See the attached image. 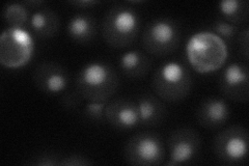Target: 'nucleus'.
I'll use <instances>...</instances> for the list:
<instances>
[{
  "instance_id": "nucleus-1",
  "label": "nucleus",
  "mask_w": 249,
  "mask_h": 166,
  "mask_svg": "<svg viewBox=\"0 0 249 166\" xmlns=\"http://www.w3.org/2000/svg\"><path fill=\"white\" fill-rule=\"evenodd\" d=\"M120 78L111 64L92 60L84 65L76 78V90L85 101L107 102L115 94Z\"/></svg>"
},
{
  "instance_id": "nucleus-2",
  "label": "nucleus",
  "mask_w": 249,
  "mask_h": 166,
  "mask_svg": "<svg viewBox=\"0 0 249 166\" xmlns=\"http://www.w3.org/2000/svg\"><path fill=\"white\" fill-rule=\"evenodd\" d=\"M142 19L134 7L115 4L109 9L102 21L101 33L105 43L113 49L132 46L139 36Z\"/></svg>"
},
{
  "instance_id": "nucleus-3",
  "label": "nucleus",
  "mask_w": 249,
  "mask_h": 166,
  "mask_svg": "<svg viewBox=\"0 0 249 166\" xmlns=\"http://www.w3.org/2000/svg\"><path fill=\"white\" fill-rule=\"evenodd\" d=\"M186 56L196 72L212 73L220 70L227 61L228 45L211 31H199L187 43Z\"/></svg>"
},
{
  "instance_id": "nucleus-4",
  "label": "nucleus",
  "mask_w": 249,
  "mask_h": 166,
  "mask_svg": "<svg viewBox=\"0 0 249 166\" xmlns=\"http://www.w3.org/2000/svg\"><path fill=\"white\" fill-rule=\"evenodd\" d=\"M193 79L189 68L181 60L164 61L155 71L152 86L157 97L166 103H178L191 92Z\"/></svg>"
},
{
  "instance_id": "nucleus-5",
  "label": "nucleus",
  "mask_w": 249,
  "mask_h": 166,
  "mask_svg": "<svg viewBox=\"0 0 249 166\" xmlns=\"http://www.w3.org/2000/svg\"><path fill=\"white\" fill-rule=\"evenodd\" d=\"M182 29L169 17H158L149 22L142 35V45L146 53L154 56L173 54L181 44Z\"/></svg>"
},
{
  "instance_id": "nucleus-6",
  "label": "nucleus",
  "mask_w": 249,
  "mask_h": 166,
  "mask_svg": "<svg viewBox=\"0 0 249 166\" xmlns=\"http://www.w3.org/2000/svg\"><path fill=\"white\" fill-rule=\"evenodd\" d=\"M165 145L159 134L138 132L131 136L124 148V159L134 166L161 165L165 159Z\"/></svg>"
},
{
  "instance_id": "nucleus-7",
  "label": "nucleus",
  "mask_w": 249,
  "mask_h": 166,
  "mask_svg": "<svg viewBox=\"0 0 249 166\" xmlns=\"http://www.w3.org/2000/svg\"><path fill=\"white\" fill-rule=\"evenodd\" d=\"M35 53L33 35L24 28L7 27L0 37V62L6 69L17 70L28 65Z\"/></svg>"
},
{
  "instance_id": "nucleus-8",
  "label": "nucleus",
  "mask_w": 249,
  "mask_h": 166,
  "mask_svg": "<svg viewBox=\"0 0 249 166\" xmlns=\"http://www.w3.org/2000/svg\"><path fill=\"white\" fill-rule=\"evenodd\" d=\"M249 134L246 128L235 125L215 136L213 151L217 159L227 165L243 164L248 157Z\"/></svg>"
},
{
  "instance_id": "nucleus-9",
  "label": "nucleus",
  "mask_w": 249,
  "mask_h": 166,
  "mask_svg": "<svg viewBox=\"0 0 249 166\" xmlns=\"http://www.w3.org/2000/svg\"><path fill=\"white\" fill-rule=\"evenodd\" d=\"M201 138L196 130L178 128L170 133L167 139L169 160L167 166L185 165L191 163L199 154Z\"/></svg>"
},
{
  "instance_id": "nucleus-10",
  "label": "nucleus",
  "mask_w": 249,
  "mask_h": 166,
  "mask_svg": "<svg viewBox=\"0 0 249 166\" xmlns=\"http://www.w3.org/2000/svg\"><path fill=\"white\" fill-rule=\"evenodd\" d=\"M219 91L224 99L236 103L248 102L249 71L247 62H231L223 69L219 78Z\"/></svg>"
},
{
  "instance_id": "nucleus-11",
  "label": "nucleus",
  "mask_w": 249,
  "mask_h": 166,
  "mask_svg": "<svg viewBox=\"0 0 249 166\" xmlns=\"http://www.w3.org/2000/svg\"><path fill=\"white\" fill-rule=\"evenodd\" d=\"M33 81L40 92L56 96L67 91L70 76L64 66L54 61H44L35 68Z\"/></svg>"
},
{
  "instance_id": "nucleus-12",
  "label": "nucleus",
  "mask_w": 249,
  "mask_h": 166,
  "mask_svg": "<svg viewBox=\"0 0 249 166\" xmlns=\"http://www.w3.org/2000/svg\"><path fill=\"white\" fill-rule=\"evenodd\" d=\"M106 123L119 131L139 127V113L136 101L128 98H114L107 101L105 107Z\"/></svg>"
},
{
  "instance_id": "nucleus-13",
  "label": "nucleus",
  "mask_w": 249,
  "mask_h": 166,
  "mask_svg": "<svg viewBox=\"0 0 249 166\" xmlns=\"http://www.w3.org/2000/svg\"><path fill=\"white\" fill-rule=\"evenodd\" d=\"M231 110L228 102L220 97H208L200 102L196 109V121L200 127L216 130L228 123Z\"/></svg>"
},
{
  "instance_id": "nucleus-14",
  "label": "nucleus",
  "mask_w": 249,
  "mask_h": 166,
  "mask_svg": "<svg viewBox=\"0 0 249 166\" xmlns=\"http://www.w3.org/2000/svg\"><path fill=\"white\" fill-rule=\"evenodd\" d=\"M136 104L139 113V127H158L167 117V108L159 97L153 93H142L137 97Z\"/></svg>"
},
{
  "instance_id": "nucleus-15",
  "label": "nucleus",
  "mask_w": 249,
  "mask_h": 166,
  "mask_svg": "<svg viewBox=\"0 0 249 166\" xmlns=\"http://www.w3.org/2000/svg\"><path fill=\"white\" fill-rule=\"evenodd\" d=\"M67 34L75 43L89 45L95 41L98 36L97 20L89 13L76 14L68 22Z\"/></svg>"
},
{
  "instance_id": "nucleus-16",
  "label": "nucleus",
  "mask_w": 249,
  "mask_h": 166,
  "mask_svg": "<svg viewBox=\"0 0 249 166\" xmlns=\"http://www.w3.org/2000/svg\"><path fill=\"white\" fill-rule=\"evenodd\" d=\"M28 25L31 35L40 39H48L57 35L60 27V19L53 10L42 7L30 15Z\"/></svg>"
},
{
  "instance_id": "nucleus-17",
  "label": "nucleus",
  "mask_w": 249,
  "mask_h": 166,
  "mask_svg": "<svg viewBox=\"0 0 249 166\" xmlns=\"http://www.w3.org/2000/svg\"><path fill=\"white\" fill-rule=\"evenodd\" d=\"M152 58L139 50H128L124 52L119 61L123 75L130 79H142L151 71Z\"/></svg>"
},
{
  "instance_id": "nucleus-18",
  "label": "nucleus",
  "mask_w": 249,
  "mask_h": 166,
  "mask_svg": "<svg viewBox=\"0 0 249 166\" xmlns=\"http://www.w3.org/2000/svg\"><path fill=\"white\" fill-rule=\"evenodd\" d=\"M218 11L222 20L239 27L248 20L249 3L247 0H222L218 4Z\"/></svg>"
},
{
  "instance_id": "nucleus-19",
  "label": "nucleus",
  "mask_w": 249,
  "mask_h": 166,
  "mask_svg": "<svg viewBox=\"0 0 249 166\" xmlns=\"http://www.w3.org/2000/svg\"><path fill=\"white\" fill-rule=\"evenodd\" d=\"M3 20L9 27L23 28L29 22L28 9L22 2H13L4 5L3 9Z\"/></svg>"
},
{
  "instance_id": "nucleus-20",
  "label": "nucleus",
  "mask_w": 249,
  "mask_h": 166,
  "mask_svg": "<svg viewBox=\"0 0 249 166\" xmlns=\"http://www.w3.org/2000/svg\"><path fill=\"white\" fill-rule=\"evenodd\" d=\"M211 33L216 35L218 37H220L229 46L235 43L239 34V27L222 19H218L212 24Z\"/></svg>"
},
{
  "instance_id": "nucleus-21",
  "label": "nucleus",
  "mask_w": 249,
  "mask_h": 166,
  "mask_svg": "<svg viewBox=\"0 0 249 166\" xmlns=\"http://www.w3.org/2000/svg\"><path fill=\"white\" fill-rule=\"evenodd\" d=\"M107 102H89L88 101L84 106L83 114L84 117L93 124H104L105 118V107Z\"/></svg>"
},
{
  "instance_id": "nucleus-22",
  "label": "nucleus",
  "mask_w": 249,
  "mask_h": 166,
  "mask_svg": "<svg viewBox=\"0 0 249 166\" xmlns=\"http://www.w3.org/2000/svg\"><path fill=\"white\" fill-rule=\"evenodd\" d=\"M61 157L52 152H43L35 156L30 161L26 162L28 165L34 166H56L59 165Z\"/></svg>"
},
{
  "instance_id": "nucleus-23",
  "label": "nucleus",
  "mask_w": 249,
  "mask_h": 166,
  "mask_svg": "<svg viewBox=\"0 0 249 166\" xmlns=\"http://www.w3.org/2000/svg\"><path fill=\"white\" fill-rule=\"evenodd\" d=\"M82 96L76 89L72 91H66L60 99V105L66 110H75L81 105Z\"/></svg>"
},
{
  "instance_id": "nucleus-24",
  "label": "nucleus",
  "mask_w": 249,
  "mask_h": 166,
  "mask_svg": "<svg viewBox=\"0 0 249 166\" xmlns=\"http://www.w3.org/2000/svg\"><path fill=\"white\" fill-rule=\"evenodd\" d=\"M93 164V161L89 157L80 154H71L61 157L59 165L61 166H89Z\"/></svg>"
},
{
  "instance_id": "nucleus-25",
  "label": "nucleus",
  "mask_w": 249,
  "mask_h": 166,
  "mask_svg": "<svg viewBox=\"0 0 249 166\" xmlns=\"http://www.w3.org/2000/svg\"><path fill=\"white\" fill-rule=\"evenodd\" d=\"M236 41L238 44V48H239L241 57L245 60V62H247L248 56H249V29H248V27H245L244 29L239 31Z\"/></svg>"
},
{
  "instance_id": "nucleus-26",
  "label": "nucleus",
  "mask_w": 249,
  "mask_h": 166,
  "mask_svg": "<svg viewBox=\"0 0 249 166\" xmlns=\"http://www.w3.org/2000/svg\"><path fill=\"white\" fill-rule=\"evenodd\" d=\"M101 3L98 0H75V1H70V4L79 7V9H89V7L95 6Z\"/></svg>"
},
{
  "instance_id": "nucleus-27",
  "label": "nucleus",
  "mask_w": 249,
  "mask_h": 166,
  "mask_svg": "<svg viewBox=\"0 0 249 166\" xmlns=\"http://www.w3.org/2000/svg\"><path fill=\"white\" fill-rule=\"evenodd\" d=\"M22 3L24 4L27 9L38 10L40 6H42L45 3V1H43V0H27V1H22Z\"/></svg>"
}]
</instances>
